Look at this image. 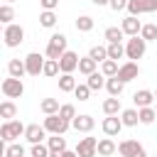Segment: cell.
<instances>
[{"label":"cell","mask_w":157,"mask_h":157,"mask_svg":"<svg viewBox=\"0 0 157 157\" xmlns=\"http://www.w3.org/2000/svg\"><path fill=\"white\" fill-rule=\"evenodd\" d=\"M71 128H74V130H78V132H91V130L96 128V120H93V115L81 113V115H76V118L71 120Z\"/></svg>","instance_id":"5bb4252c"},{"label":"cell","mask_w":157,"mask_h":157,"mask_svg":"<svg viewBox=\"0 0 157 157\" xmlns=\"http://www.w3.org/2000/svg\"><path fill=\"white\" fill-rule=\"evenodd\" d=\"M123 88H125V81H120L118 76H108V81H105V91H108L110 96H118V98H120Z\"/></svg>","instance_id":"44dd1931"},{"label":"cell","mask_w":157,"mask_h":157,"mask_svg":"<svg viewBox=\"0 0 157 157\" xmlns=\"http://www.w3.org/2000/svg\"><path fill=\"white\" fill-rule=\"evenodd\" d=\"M118 152H120V157H147L142 142H137V140H123L118 145Z\"/></svg>","instance_id":"52a82bcc"},{"label":"cell","mask_w":157,"mask_h":157,"mask_svg":"<svg viewBox=\"0 0 157 157\" xmlns=\"http://www.w3.org/2000/svg\"><path fill=\"white\" fill-rule=\"evenodd\" d=\"M5 157H25V147H22L20 142H7Z\"/></svg>","instance_id":"f35d334b"},{"label":"cell","mask_w":157,"mask_h":157,"mask_svg":"<svg viewBox=\"0 0 157 157\" xmlns=\"http://www.w3.org/2000/svg\"><path fill=\"white\" fill-rule=\"evenodd\" d=\"M59 71H61V69H59V61H56V59H47V61H44V71H42V74H44L47 78H54Z\"/></svg>","instance_id":"e575fe53"},{"label":"cell","mask_w":157,"mask_h":157,"mask_svg":"<svg viewBox=\"0 0 157 157\" xmlns=\"http://www.w3.org/2000/svg\"><path fill=\"white\" fill-rule=\"evenodd\" d=\"M2 39H5V47H20L22 42H25V29H22V25H15V22H10V25H5V32H2Z\"/></svg>","instance_id":"5b68a950"},{"label":"cell","mask_w":157,"mask_h":157,"mask_svg":"<svg viewBox=\"0 0 157 157\" xmlns=\"http://www.w3.org/2000/svg\"><path fill=\"white\" fill-rule=\"evenodd\" d=\"M42 10H56L59 7V0H39Z\"/></svg>","instance_id":"ee69618b"},{"label":"cell","mask_w":157,"mask_h":157,"mask_svg":"<svg viewBox=\"0 0 157 157\" xmlns=\"http://www.w3.org/2000/svg\"><path fill=\"white\" fill-rule=\"evenodd\" d=\"M49 157H52V155H49Z\"/></svg>","instance_id":"f5cc1de1"},{"label":"cell","mask_w":157,"mask_h":157,"mask_svg":"<svg viewBox=\"0 0 157 157\" xmlns=\"http://www.w3.org/2000/svg\"><path fill=\"white\" fill-rule=\"evenodd\" d=\"M12 20H15V10H12L10 2H5V5L0 7V22H2V25H10Z\"/></svg>","instance_id":"74e56055"},{"label":"cell","mask_w":157,"mask_h":157,"mask_svg":"<svg viewBox=\"0 0 157 157\" xmlns=\"http://www.w3.org/2000/svg\"><path fill=\"white\" fill-rule=\"evenodd\" d=\"M140 37H142L145 42H157V25H142Z\"/></svg>","instance_id":"8d00e7d4"},{"label":"cell","mask_w":157,"mask_h":157,"mask_svg":"<svg viewBox=\"0 0 157 157\" xmlns=\"http://www.w3.org/2000/svg\"><path fill=\"white\" fill-rule=\"evenodd\" d=\"M29 155H32V157H49V155H52V150H49V145H44V142H37V145H32Z\"/></svg>","instance_id":"ab89813d"},{"label":"cell","mask_w":157,"mask_h":157,"mask_svg":"<svg viewBox=\"0 0 157 157\" xmlns=\"http://www.w3.org/2000/svg\"><path fill=\"white\" fill-rule=\"evenodd\" d=\"M128 2H130V0H110V10H115V12L128 10Z\"/></svg>","instance_id":"7bdbcfd3"},{"label":"cell","mask_w":157,"mask_h":157,"mask_svg":"<svg viewBox=\"0 0 157 157\" xmlns=\"http://www.w3.org/2000/svg\"><path fill=\"white\" fill-rule=\"evenodd\" d=\"M96 7H101V5H110V0H91Z\"/></svg>","instance_id":"bcb514c9"},{"label":"cell","mask_w":157,"mask_h":157,"mask_svg":"<svg viewBox=\"0 0 157 157\" xmlns=\"http://www.w3.org/2000/svg\"><path fill=\"white\" fill-rule=\"evenodd\" d=\"M88 81V86H91V91H101V88H105V81H108V76L105 74H98V71H93L91 76H86Z\"/></svg>","instance_id":"484cf974"},{"label":"cell","mask_w":157,"mask_h":157,"mask_svg":"<svg viewBox=\"0 0 157 157\" xmlns=\"http://www.w3.org/2000/svg\"><path fill=\"white\" fill-rule=\"evenodd\" d=\"M74 96H76L78 101H88V98H91V86H88V83H78L76 91H74Z\"/></svg>","instance_id":"60d3db41"},{"label":"cell","mask_w":157,"mask_h":157,"mask_svg":"<svg viewBox=\"0 0 157 157\" xmlns=\"http://www.w3.org/2000/svg\"><path fill=\"white\" fill-rule=\"evenodd\" d=\"M44 56L39 54V52H29L27 56H25V64H27V74L29 76H39L42 71H44Z\"/></svg>","instance_id":"ba28073f"},{"label":"cell","mask_w":157,"mask_h":157,"mask_svg":"<svg viewBox=\"0 0 157 157\" xmlns=\"http://www.w3.org/2000/svg\"><path fill=\"white\" fill-rule=\"evenodd\" d=\"M66 52V34H61V32H54L52 37H49V42H47V59H61V54Z\"/></svg>","instance_id":"6da1fadb"},{"label":"cell","mask_w":157,"mask_h":157,"mask_svg":"<svg viewBox=\"0 0 157 157\" xmlns=\"http://www.w3.org/2000/svg\"><path fill=\"white\" fill-rule=\"evenodd\" d=\"M155 113H157V105H155Z\"/></svg>","instance_id":"c3c4849f"},{"label":"cell","mask_w":157,"mask_h":157,"mask_svg":"<svg viewBox=\"0 0 157 157\" xmlns=\"http://www.w3.org/2000/svg\"><path fill=\"white\" fill-rule=\"evenodd\" d=\"M5 2H10V5H12V2H15V0H5Z\"/></svg>","instance_id":"7dc6e473"},{"label":"cell","mask_w":157,"mask_h":157,"mask_svg":"<svg viewBox=\"0 0 157 157\" xmlns=\"http://www.w3.org/2000/svg\"><path fill=\"white\" fill-rule=\"evenodd\" d=\"M39 108H42V113H44V115H52V113H59V108H61V105H59V101H56V98H44V101L39 103Z\"/></svg>","instance_id":"d6a6232c"},{"label":"cell","mask_w":157,"mask_h":157,"mask_svg":"<svg viewBox=\"0 0 157 157\" xmlns=\"http://www.w3.org/2000/svg\"><path fill=\"white\" fill-rule=\"evenodd\" d=\"M137 110H140V123H142V125H152V123H155L157 113H155L152 105H147V108H137Z\"/></svg>","instance_id":"836d02e7"},{"label":"cell","mask_w":157,"mask_h":157,"mask_svg":"<svg viewBox=\"0 0 157 157\" xmlns=\"http://www.w3.org/2000/svg\"><path fill=\"white\" fill-rule=\"evenodd\" d=\"M47 145H49L52 155H61V152L66 150V140H64V135H52V137H47Z\"/></svg>","instance_id":"603a6c76"},{"label":"cell","mask_w":157,"mask_h":157,"mask_svg":"<svg viewBox=\"0 0 157 157\" xmlns=\"http://www.w3.org/2000/svg\"><path fill=\"white\" fill-rule=\"evenodd\" d=\"M88 56H91V59H96L98 64H103V61L108 59V47H103V44H96V47H91Z\"/></svg>","instance_id":"1f68e13d"},{"label":"cell","mask_w":157,"mask_h":157,"mask_svg":"<svg viewBox=\"0 0 157 157\" xmlns=\"http://www.w3.org/2000/svg\"><path fill=\"white\" fill-rule=\"evenodd\" d=\"M123 56H125V44H123V42H110V44H108V59H115V61H118V59H123Z\"/></svg>","instance_id":"83f0119b"},{"label":"cell","mask_w":157,"mask_h":157,"mask_svg":"<svg viewBox=\"0 0 157 157\" xmlns=\"http://www.w3.org/2000/svg\"><path fill=\"white\" fill-rule=\"evenodd\" d=\"M103 37H105L108 44H110V42H123V37H128V34L123 32V27H108V29L103 32Z\"/></svg>","instance_id":"4dcf8cb0"},{"label":"cell","mask_w":157,"mask_h":157,"mask_svg":"<svg viewBox=\"0 0 157 157\" xmlns=\"http://www.w3.org/2000/svg\"><path fill=\"white\" fill-rule=\"evenodd\" d=\"M120 27H123V32H125L128 37H135V34H140V29H142V22H140L135 15H128V17L120 22Z\"/></svg>","instance_id":"2e32d148"},{"label":"cell","mask_w":157,"mask_h":157,"mask_svg":"<svg viewBox=\"0 0 157 157\" xmlns=\"http://www.w3.org/2000/svg\"><path fill=\"white\" fill-rule=\"evenodd\" d=\"M118 69H120V64H118L115 59H105V61L101 64V74H105V76H115Z\"/></svg>","instance_id":"d590c367"},{"label":"cell","mask_w":157,"mask_h":157,"mask_svg":"<svg viewBox=\"0 0 157 157\" xmlns=\"http://www.w3.org/2000/svg\"><path fill=\"white\" fill-rule=\"evenodd\" d=\"M120 120H123L125 128H135V125L140 123V110H137V108H125V110L120 113Z\"/></svg>","instance_id":"d6986e66"},{"label":"cell","mask_w":157,"mask_h":157,"mask_svg":"<svg viewBox=\"0 0 157 157\" xmlns=\"http://www.w3.org/2000/svg\"><path fill=\"white\" fill-rule=\"evenodd\" d=\"M76 78H74V74H61L59 76V91L61 93H74L76 91Z\"/></svg>","instance_id":"ffe728a7"},{"label":"cell","mask_w":157,"mask_h":157,"mask_svg":"<svg viewBox=\"0 0 157 157\" xmlns=\"http://www.w3.org/2000/svg\"><path fill=\"white\" fill-rule=\"evenodd\" d=\"M101 128H103V132H105L108 137H115V135H120V130H123L125 125H123V120H120L118 115H105L103 123H101Z\"/></svg>","instance_id":"4fadbf2b"},{"label":"cell","mask_w":157,"mask_h":157,"mask_svg":"<svg viewBox=\"0 0 157 157\" xmlns=\"http://www.w3.org/2000/svg\"><path fill=\"white\" fill-rule=\"evenodd\" d=\"M59 115H61V118H66V120L71 123V120L76 118V108H74L71 103H64V105L59 108Z\"/></svg>","instance_id":"b9f144b4"},{"label":"cell","mask_w":157,"mask_h":157,"mask_svg":"<svg viewBox=\"0 0 157 157\" xmlns=\"http://www.w3.org/2000/svg\"><path fill=\"white\" fill-rule=\"evenodd\" d=\"M25 137H27V142H29V145H37V142H42V140L47 137V128H44V125H39V123H32V125H27Z\"/></svg>","instance_id":"9a60e30c"},{"label":"cell","mask_w":157,"mask_h":157,"mask_svg":"<svg viewBox=\"0 0 157 157\" xmlns=\"http://www.w3.org/2000/svg\"><path fill=\"white\" fill-rule=\"evenodd\" d=\"M42 125L47 128V132H49V135H64V132L71 128V123H69L66 118H61L59 113H52V115H47Z\"/></svg>","instance_id":"277c9868"},{"label":"cell","mask_w":157,"mask_h":157,"mask_svg":"<svg viewBox=\"0 0 157 157\" xmlns=\"http://www.w3.org/2000/svg\"><path fill=\"white\" fill-rule=\"evenodd\" d=\"M157 10V0H130L128 2V12L130 15H145V12H155Z\"/></svg>","instance_id":"30bf717a"},{"label":"cell","mask_w":157,"mask_h":157,"mask_svg":"<svg viewBox=\"0 0 157 157\" xmlns=\"http://www.w3.org/2000/svg\"><path fill=\"white\" fill-rule=\"evenodd\" d=\"M15 115H17V105H15L12 101H2V103H0V118L12 120Z\"/></svg>","instance_id":"f1b7e54d"},{"label":"cell","mask_w":157,"mask_h":157,"mask_svg":"<svg viewBox=\"0 0 157 157\" xmlns=\"http://www.w3.org/2000/svg\"><path fill=\"white\" fill-rule=\"evenodd\" d=\"M25 130H27V125H22L20 120H5L2 123V128H0V137H2V142H15L20 135H25Z\"/></svg>","instance_id":"7a4b0ae2"},{"label":"cell","mask_w":157,"mask_h":157,"mask_svg":"<svg viewBox=\"0 0 157 157\" xmlns=\"http://www.w3.org/2000/svg\"><path fill=\"white\" fill-rule=\"evenodd\" d=\"M78 59H81V56H78L76 52H69V49H66V52L61 54V59H59L61 74H74V71L78 69Z\"/></svg>","instance_id":"8fae6325"},{"label":"cell","mask_w":157,"mask_h":157,"mask_svg":"<svg viewBox=\"0 0 157 157\" xmlns=\"http://www.w3.org/2000/svg\"><path fill=\"white\" fill-rule=\"evenodd\" d=\"M96 69H98V61H96V59H91V56H81V59H78V71H81L83 76H91Z\"/></svg>","instance_id":"d4e9b609"},{"label":"cell","mask_w":157,"mask_h":157,"mask_svg":"<svg viewBox=\"0 0 157 157\" xmlns=\"http://www.w3.org/2000/svg\"><path fill=\"white\" fill-rule=\"evenodd\" d=\"M115 152H118V145H115L110 137L98 140V155H101V157H110V155H115Z\"/></svg>","instance_id":"cb8c5ba5"},{"label":"cell","mask_w":157,"mask_h":157,"mask_svg":"<svg viewBox=\"0 0 157 157\" xmlns=\"http://www.w3.org/2000/svg\"><path fill=\"white\" fill-rule=\"evenodd\" d=\"M76 155L78 157H96L98 155V140L96 137H81L76 142Z\"/></svg>","instance_id":"9c48e42d"},{"label":"cell","mask_w":157,"mask_h":157,"mask_svg":"<svg viewBox=\"0 0 157 157\" xmlns=\"http://www.w3.org/2000/svg\"><path fill=\"white\" fill-rule=\"evenodd\" d=\"M93 25H96V22H93L91 15H78V17H76V29H78V32H91Z\"/></svg>","instance_id":"f546056e"},{"label":"cell","mask_w":157,"mask_h":157,"mask_svg":"<svg viewBox=\"0 0 157 157\" xmlns=\"http://www.w3.org/2000/svg\"><path fill=\"white\" fill-rule=\"evenodd\" d=\"M152 101H157V98H155V93L147 91V88L132 93V103H135V108H147V105H152Z\"/></svg>","instance_id":"e0dca14e"},{"label":"cell","mask_w":157,"mask_h":157,"mask_svg":"<svg viewBox=\"0 0 157 157\" xmlns=\"http://www.w3.org/2000/svg\"><path fill=\"white\" fill-rule=\"evenodd\" d=\"M155 157H157V155H155Z\"/></svg>","instance_id":"816d5d0a"},{"label":"cell","mask_w":157,"mask_h":157,"mask_svg":"<svg viewBox=\"0 0 157 157\" xmlns=\"http://www.w3.org/2000/svg\"><path fill=\"white\" fill-rule=\"evenodd\" d=\"M103 113H105V115H118V113H123V108H120V98H118V96L105 98V101H103Z\"/></svg>","instance_id":"7402d4cb"},{"label":"cell","mask_w":157,"mask_h":157,"mask_svg":"<svg viewBox=\"0 0 157 157\" xmlns=\"http://www.w3.org/2000/svg\"><path fill=\"white\" fill-rule=\"evenodd\" d=\"M145 52H147V42H145L140 34H135V37H130V39L125 42V56H128L130 61L142 59V56H145Z\"/></svg>","instance_id":"3957f363"},{"label":"cell","mask_w":157,"mask_h":157,"mask_svg":"<svg viewBox=\"0 0 157 157\" xmlns=\"http://www.w3.org/2000/svg\"><path fill=\"white\" fill-rule=\"evenodd\" d=\"M52 157H78V155H76V150H64L61 155H52Z\"/></svg>","instance_id":"f6af8a7d"},{"label":"cell","mask_w":157,"mask_h":157,"mask_svg":"<svg viewBox=\"0 0 157 157\" xmlns=\"http://www.w3.org/2000/svg\"><path fill=\"white\" fill-rule=\"evenodd\" d=\"M155 98H157V91H155Z\"/></svg>","instance_id":"681fc988"},{"label":"cell","mask_w":157,"mask_h":157,"mask_svg":"<svg viewBox=\"0 0 157 157\" xmlns=\"http://www.w3.org/2000/svg\"><path fill=\"white\" fill-rule=\"evenodd\" d=\"M0 88H2L5 98H22V93H25V83H22V78H15V76L2 78Z\"/></svg>","instance_id":"8992f818"},{"label":"cell","mask_w":157,"mask_h":157,"mask_svg":"<svg viewBox=\"0 0 157 157\" xmlns=\"http://www.w3.org/2000/svg\"><path fill=\"white\" fill-rule=\"evenodd\" d=\"M29 157H32V155H29Z\"/></svg>","instance_id":"f907efd6"},{"label":"cell","mask_w":157,"mask_h":157,"mask_svg":"<svg viewBox=\"0 0 157 157\" xmlns=\"http://www.w3.org/2000/svg\"><path fill=\"white\" fill-rule=\"evenodd\" d=\"M115 76H118L120 81H125V83L132 81V78H137V76H140V66H137V61H130V59H128L125 64H120V69H118Z\"/></svg>","instance_id":"7c38bea8"},{"label":"cell","mask_w":157,"mask_h":157,"mask_svg":"<svg viewBox=\"0 0 157 157\" xmlns=\"http://www.w3.org/2000/svg\"><path fill=\"white\" fill-rule=\"evenodd\" d=\"M39 25L47 27V29H52V27L56 25V12H54V10H42V12H39Z\"/></svg>","instance_id":"4316f807"},{"label":"cell","mask_w":157,"mask_h":157,"mask_svg":"<svg viewBox=\"0 0 157 157\" xmlns=\"http://www.w3.org/2000/svg\"><path fill=\"white\" fill-rule=\"evenodd\" d=\"M7 74L15 76V78H22V76L27 74V64H25V59H10V61H7Z\"/></svg>","instance_id":"ac0fdd59"}]
</instances>
